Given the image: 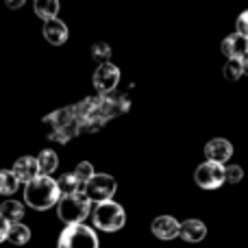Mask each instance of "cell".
<instances>
[{
    "label": "cell",
    "instance_id": "1",
    "mask_svg": "<svg viewBox=\"0 0 248 248\" xmlns=\"http://www.w3.org/2000/svg\"><path fill=\"white\" fill-rule=\"evenodd\" d=\"M63 194L59 189V183H57L52 176H39V179L31 181L24 187V201L31 209L35 211H48L55 205H59Z\"/></svg>",
    "mask_w": 248,
    "mask_h": 248
},
{
    "label": "cell",
    "instance_id": "2",
    "mask_svg": "<svg viewBox=\"0 0 248 248\" xmlns=\"http://www.w3.org/2000/svg\"><path fill=\"white\" fill-rule=\"evenodd\" d=\"M92 222H94L96 229H100L105 233H116L126 224V211L116 201L98 202L92 211Z\"/></svg>",
    "mask_w": 248,
    "mask_h": 248
},
{
    "label": "cell",
    "instance_id": "3",
    "mask_svg": "<svg viewBox=\"0 0 248 248\" xmlns=\"http://www.w3.org/2000/svg\"><path fill=\"white\" fill-rule=\"evenodd\" d=\"M92 201L85 194H72V196H63L61 202L57 205V214L59 220L65 227H74V224H83V220L92 214Z\"/></svg>",
    "mask_w": 248,
    "mask_h": 248
},
{
    "label": "cell",
    "instance_id": "4",
    "mask_svg": "<svg viewBox=\"0 0 248 248\" xmlns=\"http://www.w3.org/2000/svg\"><path fill=\"white\" fill-rule=\"evenodd\" d=\"M57 248H98V235L87 224H74L61 231Z\"/></svg>",
    "mask_w": 248,
    "mask_h": 248
},
{
    "label": "cell",
    "instance_id": "5",
    "mask_svg": "<svg viewBox=\"0 0 248 248\" xmlns=\"http://www.w3.org/2000/svg\"><path fill=\"white\" fill-rule=\"evenodd\" d=\"M118 189V183L116 179H113L111 174H105V172H100V174H96L94 179L90 181V183L83 187V194H85L87 198H90L92 202H107L113 198V194H116Z\"/></svg>",
    "mask_w": 248,
    "mask_h": 248
},
{
    "label": "cell",
    "instance_id": "6",
    "mask_svg": "<svg viewBox=\"0 0 248 248\" xmlns=\"http://www.w3.org/2000/svg\"><path fill=\"white\" fill-rule=\"evenodd\" d=\"M194 179H196L198 187H202V189H218L227 181V168L214 161H205L196 168Z\"/></svg>",
    "mask_w": 248,
    "mask_h": 248
},
{
    "label": "cell",
    "instance_id": "7",
    "mask_svg": "<svg viewBox=\"0 0 248 248\" xmlns=\"http://www.w3.org/2000/svg\"><path fill=\"white\" fill-rule=\"evenodd\" d=\"M120 83V70L113 63H100L94 72V87L100 92V96H109L116 92Z\"/></svg>",
    "mask_w": 248,
    "mask_h": 248
},
{
    "label": "cell",
    "instance_id": "8",
    "mask_svg": "<svg viewBox=\"0 0 248 248\" xmlns=\"http://www.w3.org/2000/svg\"><path fill=\"white\" fill-rule=\"evenodd\" d=\"M231 155H233V144L229 140H224V137H214V140H209V144L205 146L207 161L224 166V163L231 159Z\"/></svg>",
    "mask_w": 248,
    "mask_h": 248
},
{
    "label": "cell",
    "instance_id": "9",
    "mask_svg": "<svg viewBox=\"0 0 248 248\" xmlns=\"http://www.w3.org/2000/svg\"><path fill=\"white\" fill-rule=\"evenodd\" d=\"M150 231L159 240H174V237L181 235V222L172 216H159V218L153 220Z\"/></svg>",
    "mask_w": 248,
    "mask_h": 248
},
{
    "label": "cell",
    "instance_id": "10",
    "mask_svg": "<svg viewBox=\"0 0 248 248\" xmlns=\"http://www.w3.org/2000/svg\"><path fill=\"white\" fill-rule=\"evenodd\" d=\"M13 174L20 179V183L29 185L31 181L39 179L42 176V168H39V161L35 157H20L16 163H13Z\"/></svg>",
    "mask_w": 248,
    "mask_h": 248
},
{
    "label": "cell",
    "instance_id": "11",
    "mask_svg": "<svg viewBox=\"0 0 248 248\" xmlns=\"http://www.w3.org/2000/svg\"><path fill=\"white\" fill-rule=\"evenodd\" d=\"M131 109V103H128L126 96H118V94H109L103 96V105H100V116L105 120H111V118L120 116V113H126Z\"/></svg>",
    "mask_w": 248,
    "mask_h": 248
},
{
    "label": "cell",
    "instance_id": "12",
    "mask_svg": "<svg viewBox=\"0 0 248 248\" xmlns=\"http://www.w3.org/2000/svg\"><path fill=\"white\" fill-rule=\"evenodd\" d=\"M222 55L229 57V61H231V59L242 61L248 55V39L242 37L240 33L227 35V37H224V42H222Z\"/></svg>",
    "mask_w": 248,
    "mask_h": 248
},
{
    "label": "cell",
    "instance_id": "13",
    "mask_svg": "<svg viewBox=\"0 0 248 248\" xmlns=\"http://www.w3.org/2000/svg\"><path fill=\"white\" fill-rule=\"evenodd\" d=\"M44 37H46V42L52 44V46L65 44L68 42V26H65V22H61L59 17L44 22Z\"/></svg>",
    "mask_w": 248,
    "mask_h": 248
},
{
    "label": "cell",
    "instance_id": "14",
    "mask_svg": "<svg viewBox=\"0 0 248 248\" xmlns=\"http://www.w3.org/2000/svg\"><path fill=\"white\" fill-rule=\"evenodd\" d=\"M181 237L185 242H202L207 237V227L202 220H196V218H189L185 222H181Z\"/></svg>",
    "mask_w": 248,
    "mask_h": 248
},
{
    "label": "cell",
    "instance_id": "15",
    "mask_svg": "<svg viewBox=\"0 0 248 248\" xmlns=\"http://www.w3.org/2000/svg\"><path fill=\"white\" fill-rule=\"evenodd\" d=\"M0 216H2V222L9 224H17L22 218H24V205L17 201H7L0 207Z\"/></svg>",
    "mask_w": 248,
    "mask_h": 248
},
{
    "label": "cell",
    "instance_id": "16",
    "mask_svg": "<svg viewBox=\"0 0 248 248\" xmlns=\"http://www.w3.org/2000/svg\"><path fill=\"white\" fill-rule=\"evenodd\" d=\"M33 9L44 22H48V20H55L57 17V13H59V2H57V0H35Z\"/></svg>",
    "mask_w": 248,
    "mask_h": 248
},
{
    "label": "cell",
    "instance_id": "17",
    "mask_svg": "<svg viewBox=\"0 0 248 248\" xmlns=\"http://www.w3.org/2000/svg\"><path fill=\"white\" fill-rule=\"evenodd\" d=\"M29 240H31V229L26 227V224H22V222L11 224L7 242H11V244H16V246H24V244H29Z\"/></svg>",
    "mask_w": 248,
    "mask_h": 248
},
{
    "label": "cell",
    "instance_id": "18",
    "mask_svg": "<svg viewBox=\"0 0 248 248\" xmlns=\"http://www.w3.org/2000/svg\"><path fill=\"white\" fill-rule=\"evenodd\" d=\"M37 161H39V168H42L44 176H50L52 172L57 170V166H59V157H57L55 150H42Z\"/></svg>",
    "mask_w": 248,
    "mask_h": 248
},
{
    "label": "cell",
    "instance_id": "19",
    "mask_svg": "<svg viewBox=\"0 0 248 248\" xmlns=\"http://www.w3.org/2000/svg\"><path fill=\"white\" fill-rule=\"evenodd\" d=\"M57 183H59V189H61L63 196H72V194H81L83 192V185H81V181L74 176V172L72 174H70V172L68 174H63Z\"/></svg>",
    "mask_w": 248,
    "mask_h": 248
},
{
    "label": "cell",
    "instance_id": "20",
    "mask_svg": "<svg viewBox=\"0 0 248 248\" xmlns=\"http://www.w3.org/2000/svg\"><path fill=\"white\" fill-rule=\"evenodd\" d=\"M17 185H20V179L13 174V170H2L0 172V194L11 196L13 192H17Z\"/></svg>",
    "mask_w": 248,
    "mask_h": 248
},
{
    "label": "cell",
    "instance_id": "21",
    "mask_svg": "<svg viewBox=\"0 0 248 248\" xmlns=\"http://www.w3.org/2000/svg\"><path fill=\"white\" fill-rule=\"evenodd\" d=\"M74 176H77V179L81 181V185H83V187H85V185L90 183V181L96 176L94 166H92L90 161H81L77 168H74Z\"/></svg>",
    "mask_w": 248,
    "mask_h": 248
},
{
    "label": "cell",
    "instance_id": "22",
    "mask_svg": "<svg viewBox=\"0 0 248 248\" xmlns=\"http://www.w3.org/2000/svg\"><path fill=\"white\" fill-rule=\"evenodd\" d=\"M222 74H224V78H227V81H237V78H240L242 74H244V68H242V61H235V59L227 61V65H224Z\"/></svg>",
    "mask_w": 248,
    "mask_h": 248
},
{
    "label": "cell",
    "instance_id": "23",
    "mask_svg": "<svg viewBox=\"0 0 248 248\" xmlns=\"http://www.w3.org/2000/svg\"><path fill=\"white\" fill-rule=\"evenodd\" d=\"M92 57L94 59H98L100 63H109V57H111V46L105 42H96L94 46H92Z\"/></svg>",
    "mask_w": 248,
    "mask_h": 248
},
{
    "label": "cell",
    "instance_id": "24",
    "mask_svg": "<svg viewBox=\"0 0 248 248\" xmlns=\"http://www.w3.org/2000/svg\"><path fill=\"white\" fill-rule=\"evenodd\" d=\"M81 122V133H94V131H98V128H103L105 124H107V120L105 118H100V116H96V118H85V120H78Z\"/></svg>",
    "mask_w": 248,
    "mask_h": 248
},
{
    "label": "cell",
    "instance_id": "25",
    "mask_svg": "<svg viewBox=\"0 0 248 248\" xmlns=\"http://www.w3.org/2000/svg\"><path fill=\"white\" fill-rule=\"evenodd\" d=\"M244 179V170L240 166H227V183H240Z\"/></svg>",
    "mask_w": 248,
    "mask_h": 248
},
{
    "label": "cell",
    "instance_id": "26",
    "mask_svg": "<svg viewBox=\"0 0 248 248\" xmlns=\"http://www.w3.org/2000/svg\"><path fill=\"white\" fill-rule=\"evenodd\" d=\"M237 33L248 39V9L244 13H240V17H237Z\"/></svg>",
    "mask_w": 248,
    "mask_h": 248
},
{
    "label": "cell",
    "instance_id": "27",
    "mask_svg": "<svg viewBox=\"0 0 248 248\" xmlns=\"http://www.w3.org/2000/svg\"><path fill=\"white\" fill-rule=\"evenodd\" d=\"M9 229H11V224L2 222V227H0V240H7L9 237Z\"/></svg>",
    "mask_w": 248,
    "mask_h": 248
},
{
    "label": "cell",
    "instance_id": "28",
    "mask_svg": "<svg viewBox=\"0 0 248 248\" xmlns=\"http://www.w3.org/2000/svg\"><path fill=\"white\" fill-rule=\"evenodd\" d=\"M242 68H244V74L248 77V55L244 57V59H242Z\"/></svg>",
    "mask_w": 248,
    "mask_h": 248
},
{
    "label": "cell",
    "instance_id": "29",
    "mask_svg": "<svg viewBox=\"0 0 248 248\" xmlns=\"http://www.w3.org/2000/svg\"><path fill=\"white\" fill-rule=\"evenodd\" d=\"M22 4H24V0H17V2H16V0H11V2H9V7H22Z\"/></svg>",
    "mask_w": 248,
    "mask_h": 248
}]
</instances>
